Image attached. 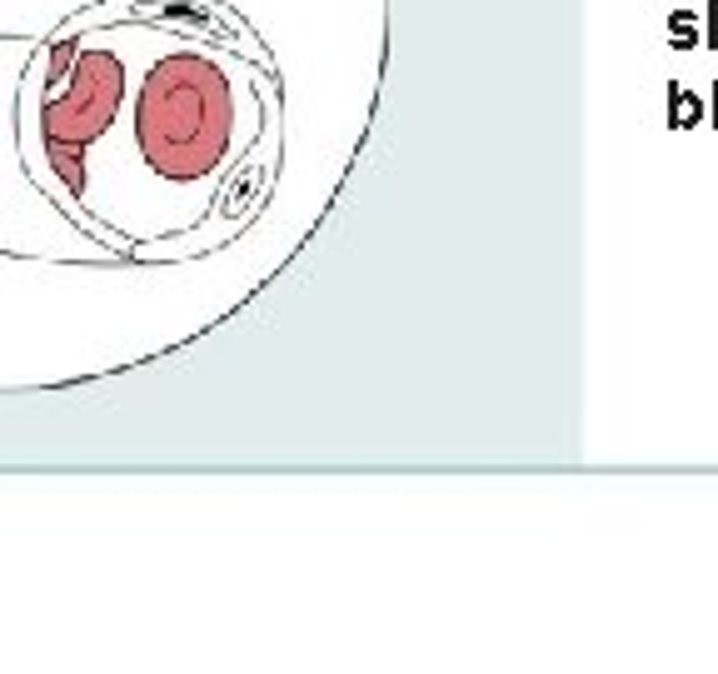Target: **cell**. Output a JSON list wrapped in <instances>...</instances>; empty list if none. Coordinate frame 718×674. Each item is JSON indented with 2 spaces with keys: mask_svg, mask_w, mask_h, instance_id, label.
I'll return each mask as SVG.
<instances>
[{
  "mask_svg": "<svg viewBox=\"0 0 718 674\" xmlns=\"http://www.w3.org/2000/svg\"><path fill=\"white\" fill-rule=\"evenodd\" d=\"M229 85L205 55H170L150 71L140 95V151L170 181L215 171L229 151Z\"/></svg>",
  "mask_w": 718,
  "mask_h": 674,
  "instance_id": "1",
  "label": "cell"
},
{
  "mask_svg": "<svg viewBox=\"0 0 718 674\" xmlns=\"http://www.w3.org/2000/svg\"><path fill=\"white\" fill-rule=\"evenodd\" d=\"M115 105H120V65H115V55H105V51L80 55L70 85L60 91V101L45 111L50 151L65 155V151H75V145L95 141V135L110 125Z\"/></svg>",
  "mask_w": 718,
  "mask_h": 674,
  "instance_id": "2",
  "label": "cell"
}]
</instances>
